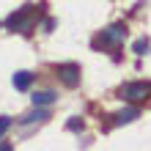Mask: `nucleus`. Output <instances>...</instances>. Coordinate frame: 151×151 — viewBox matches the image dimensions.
Segmentation results:
<instances>
[{"mask_svg": "<svg viewBox=\"0 0 151 151\" xmlns=\"http://www.w3.org/2000/svg\"><path fill=\"white\" fill-rule=\"evenodd\" d=\"M151 96V83H127L121 88V99L127 102H146Z\"/></svg>", "mask_w": 151, "mask_h": 151, "instance_id": "1", "label": "nucleus"}, {"mask_svg": "<svg viewBox=\"0 0 151 151\" xmlns=\"http://www.w3.org/2000/svg\"><path fill=\"white\" fill-rule=\"evenodd\" d=\"M30 25H33V6H25V8H19L17 14L8 17V28H11V30L28 33V30H30Z\"/></svg>", "mask_w": 151, "mask_h": 151, "instance_id": "2", "label": "nucleus"}, {"mask_svg": "<svg viewBox=\"0 0 151 151\" xmlns=\"http://www.w3.org/2000/svg\"><path fill=\"white\" fill-rule=\"evenodd\" d=\"M58 77L66 88H77L80 85V66L77 63H60L58 66Z\"/></svg>", "mask_w": 151, "mask_h": 151, "instance_id": "3", "label": "nucleus"}, {"mask_svg": "<svg viewBox=\"0 0 151 151\" xmlns=\"http://www.w3.org/2000/svg\"><path fill=\"white\" fill-rule=\"evenodd\" d=\"M124 36H127V28H124V25H113V28L102 30V36L96 39V47H99V44H113V47H118V44L124 41Z\"/></svg>", "mask_w": 151, "mask_h": 151, "instance_id": "4", "label": "nucleus"}, {"mask_svg": "<svg viewBox=\"0 0 151 151\" xmlns=\"http://www.w3.org/2000/svg\"><path fill=\"white\" fill-rule=\"evenodd\" d=\"M30 99H33V107H47V104H52L58 99V93L55 91H36Z\"/></svg>", "mask_w": 151, "mask_h": 151, "instance_id": "5", "label": "nucleus"}, {"mask_svg": "<svg viewBox=\"0 0 151 151\" xmlns=\"http://www.w3.org/2000/svg\"><path fill=\"white\" fill-rule=\"evenodd\" d=\"M11 83H14L17 91H28L30 83H33V74H30V72H17V74L11 77Z\"/></svg>", "mask_w": 151, "mask_h": 151, "instance_id": "6", "label": "nucleus"}, {"mask_svg": "<svg viewBox=\"0 0 151 151\" xmlns=\"http://www.w3.org/2000/svg\"><path fill=\"white\" fill-rule=\"evenodd\" d=\"M135 118H140V110L137 107H127V110H121L115 115V124H132Z\"/></svg>", "mask_w": 151, "mask_h": 151, "instance_id": "7", "label": "nucleus"}, {"mask_svg": "<svg viewBox=\"0 0 151 151\" xmlns=\"http://www.w3.org/2000/svg\"><path fill=\"white\" fill-rule=\"evenodd\" d=\"M50 118V113L47 110H41V107H36V110H33V113H28V115H25V124H33V121H47Z\"/></svg>", "mask_w": 151, "mask_h": 151, "instance_id": "8", "label": "nucleus"}, {"mask_svg": "<svg viewBox=\"0 0 151 151\" xmlns=\"http://www.w3.org/2000/svg\"><path fill=\"white\" fill-rule=\"evenodd\" d=\"M132 50H135L137 55H146V52H148V41H146V39H140V41L132 44Z\"/></svg>", "mask_w": 151, "mask_h": 151, "instance_id": "9", "label": "nucleus"}, {"mask_svg": "<svg viewBox=\"0 0 151 151\" xmlns=\"http://www.w3.org/2000/svg\"><path fill=\"white\" fill-rule=\"evenodd\" d=\"M8 129H11V118H8V115H0V137H3Z\"/></svg>", "mask_w": 151, "mask_h": 151, "instance_id": "10", "label": "nucleus"}, {"mask_svg": "<svg viewBox=\"0 0 151 151\" xmlns=\"http://www.w3.org/2000/svg\"><path fill=\"white\" fill-rule=\"evenodd\" d=\"M66 129H72V132H80V129H83V121H80V118H72V121L66 124Z\"/></svg>", "mask_w": 151, "mask_h": 151, "instance_id": "11", "label": "nucleus"}, {"mask_svg": "<svg viewBox=\"0 0 151 151\" xmlns=\"http://www.w3.org/2000/svg\"><path fill=\"white\" fill-rule=\"evenodd\" d=\"M0 151H14V146H11V143H6V140H3V143H0Z\"/></svg>", "mask_w": 151, "mask_h": 151, "instance_id": "12", "label": "nucleus"}]
</instances>
